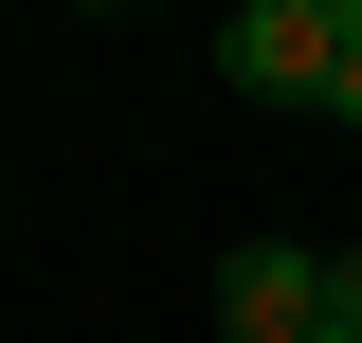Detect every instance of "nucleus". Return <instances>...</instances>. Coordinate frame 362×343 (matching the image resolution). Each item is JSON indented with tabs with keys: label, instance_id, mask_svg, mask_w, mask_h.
<instances>
[{
	"label": "nucleus",
	"instance_id": "f257e3e1",
	"mask_svg": "<svg viewBox=\"0 0 362 343\" xmlns=\"http://www.w3.org/2000/svg\"><path fill=\"white\" fill-rule=\"evenodd\" d=\"M218 343H326V253L308 235H235L218 253Z\"/></svg>",
	"mask_w": 362,
	"mask_h": 343
},
{
	"label": "nucleus",
	"instance_id": "f03ea898",
	"mask_svg": "<svg viewBox=\"0 0 362 343\" xmlns=\"http://www.w3.org/2000/svg\"><path fill=\"white\" fill-rule=\"evenodd\" d=\"M218 73L254 109H326V0H235L218 18Z\"/></svg>",
	"mask_w": 362,
	"mask_h": 343
},
{
	"label": "nucleus",
	"instance_id": "7ed1b4c3",
	"mask_svg": "<svg viewBox=\"0 0 362 343\" xmlns=\"http://www.w3.org/2000/svg\"><path fill=\"white\" fill-rule=\"evenodd\" d=\"M326 127H362V0H326Z\"/></svg>",
	"mask_w": 362,
	"mask_h": 343
},
{
	"label": "nucleus",
	"instance_id": "20e7f679",
	"mask_svg": "<svg viewBox=\"0 0 362 343\" xmlns=\"http://www.w3.org/2000/svg\"><path fill=\"white\" fill-rule=\"evenodd\" d=\"M326 343H362V253H326Z\"/></svg>",
	"mask_w": 362,
	"mask_h": 343
}]
</instances>
